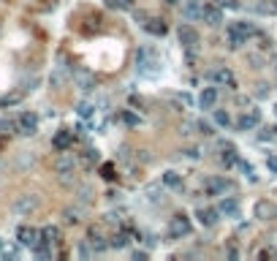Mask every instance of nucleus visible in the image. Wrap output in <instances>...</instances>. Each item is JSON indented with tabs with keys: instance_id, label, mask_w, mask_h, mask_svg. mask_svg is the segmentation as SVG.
Segmentation results:
<instances>
[{
	"instance_id": "f704fd0d",
	"label": "nucleus",
	"mask_w": 277,
	"mask_h": 261,
	"mask_svg": "<svg viewBox=\"0 0 277 261\" xmlns=\"http://www.w3.org/2000/svg\"><path fill=\"white\" fill-rule=\"evenodd\" d=\"M215 3L220 5L223 11H226V8H231V11H236V8H239V0H215Z\"/></svg>"
},
{
	"instance_id": "c9c22d12",
	"label": "nucleus",
	"mask_w": 277,
	"mask_h": 261,
	"mask_svg": "<svg viewBox=\"0 0 277 261\" xmlns=\"http://www.w3.org/2000/svg\"><path fill=\"white\" fill-rule=\"evenodd\" d=\"M196 128H199L201 133H207V136H212V133H215V128H212L209 123H196Z\"/></svg>"
},
{
	"instance_id": "37998d69",
	"label": "nucleus",
	"mask_w": 277,
	"mask_h": 261,
	"mask_svg": "<svg viewBox=\"0 0 277 261\" xmlns=\"http://www.w3.org/2000/svg\"><path fill=\"white\" fill-rule=\"evenodd\" d=\"M134 259H136V261H141V259H147V253H144V251H136V253H134Z\"/></svg>"
},
{
	"instance_id": "ddd939ff",
	"label": "nucleus",
	"mask_w": 277,
	"mask_h": 261,
	"mask_svg": "<svg viewBox=\"0 0 277 261\" xmlns=\"http://www.w3.org/2000/svg\"><path fill=\"white\" fill-rule=\"evenodd\" d=\"M253 215H256L258 220H275L277 218V207L272 204V201H256V207H253Z\"/></svg>"
},
{
	"instance_id": "c03bdc74",
	"label": "nucleus",
	"mask_w": 277,
	"mask_h": 261,
	"mask_svg": "<svg viewBox=\"0 0 277 261\" xmlns=\"http://www.w3.org/2000/svg\"><path fill=\"white\" fill-rule=\"evenodd\" d=\"M163 3H166V5H177L180 0H163Z\"/></svg>"
},
{
	"instance_id": "aec40b11",
	"label": "nucleus",
	"mask_w": 277,
	"mask_h": 261,
	"mask_svg": "<svg viewBox=\"0 0 277 261\" xmlns=\"http://www.w3.org/2000/svg\"><path fill=\"white\" fill-rule=\"evenodd\" d=\"M196 218H199L201 226L209 229V226H215L217 220H220V210H217V207H212V210H199V212H196Z\"/></svg>"
},
{
	"instance_id": "de8ad7c7",
	"label": "nucleus",
	"mask_w": 277,
	"mask_h": 261,
	"mask_svg": "<svg viewBox=\"0 0 277 261\" xmlns=\"http://www.w3.org/2000/svg\"><path fill=\"white\" fill-rule=\"evenodd\" d=\"M275 114H277V109H275Z\"/></svg>"
},
{
	"instance_id": "7c9ffc66",
	"label": "nucleus",
	"mask_w": 277,
	"mask_h": 261,
	"mask_svg": "<svg viewBox=\"0 0 277 261\" xmlns=\"http://www.w3.org/2000/svg\"><path fill=\"white\" fill-rule=\"evenodd\" d=\"M92 112H95V106H92V103H79V106H76V114H79V117H84V120L92 117Z\"/></svg>"
},
{
	"instance_id": "c85d7f7f",
	"label": "nucleus",
	"mask_w": 277,
	"mask_h": 261,
	"mask_svg": "<svg viewBox=\"0 0 277 261\" xmlns=\"http://www.w3.org/2000/svg\"><path fill=\"white\" fill-rule=\"evenodd\" d=\"M106 3V8H112V11H125V8H131V0H103Z\"/></svg>"
},
{
	"instance_id": "39448f33",
	"label": "nucleus",
	"mask_w": 277,
	"mask_h": 261,
	"mask_svg": "<svg viewBox=\"0 0 277 261\" xmlns=\"http://www.w3.org/2000/svg\"><path fill=\"white\" fill-rule=\"evenodd\" d=\"M207 77H209V82H212V85H223V87H231V90H236V87H239V85H236V77L231 74V68H226V66L212 68Z\"/></svg>"
},
{
	"instance_id": "49530a36",
	"label": "nucleus",
	"mask_w": 277,
	"mask_h": 261,
	"mask_svg": "<svg viewBox=\"0 0 277 261\" xmlns=\"http://www.w3.org/2000/svg\"><path fill=\"white\" fill-rule=\"evenodd\" d=\"M275 74H277V66H275Z\"/></svg>"
},
{
	"instance_id": "6ab92c4d",
	"label": "nucleus",
	"mask_w": 277,
	"mask_h": 261,
	"mask_svg": "<svg viewBox=\"0 0 277 261\" xmlns=\"http://www.w3.org/2000/svg\"><path fill=\"white\" fill-rule=\"evenodd\" d=\"M71 142H73V133L68 131V128H63V131L55 133V139H52V147H55L57 153H63V150L71 147Z\"/></svg>"
},
{
	"instance_id": "1a4fd4ad",
	"label": "nucleus",
	"mask_w": 277,
	"mask_h": 261,
	"mask_svg": "<svg viewBox=\"0 0 277 261\" xmlns=\"http://www.w3.org/2000/svg\"><path fill=\"white\" fill-rule=\"evenodd\" d=\"M228 190H234V182H231V179L209 177V179L204 182V193H207V196H223V193H228Z\"/></svg>"
},
{
	"instance_id": "5701e85b",
	"label": "nucleus",
	"mask_w": 277,
	"mask_h": 261,
	"mask_svg": "<svg viewBox=\"0 0 277 261\" xmlns=\"http://www.w3.org/2000/svg\"><path fill=\"white\" fill-rule=\"evenodd\" d=\"M163 185H166V188H171V190H180V188H182V177H180V172L169 169V172L163 174Z\"/></svg>"
},
{
	"instance_id": "c756f323",
	"label": "nucleus",
	"mask_w": 277,
	"mask_h": 261,
	"mask_svg": "<svg viewBox=\"0 0 277 261\" xmlns=\"http://www.w3.org/2000/svg\"><path fill=\"white\" fill-rule=\"evenodd\" d=\"M182 158L199 161V158H201V147H196V144H193V147H185V150H182Z\"/></svg>"
},
{
	"instance_id": "f03ea898",
	"label": "nucleus",
	"mask_w": 277,
	"mask_h": 261,
	"mask_svg": "<svg viewBox=\"0 0 277 261\" xmlns=\"http://www.w3.org/2000/svg\"><path fill=\"white\" fill-rule=\"evenodd\" d=\"M87 242L92 245L95 253H103L106 248H112V242H109V237H106V226H101V223L87 226Z\"/></svg>"
},
{
	"instance_id": "0eeeda50",
	"label": "nucleus",
	"mask_w": 277,
	"mask_h": 261,
	"mask_svg": "<svg viewBox=\"0 0 277 261\" xmlns=\"http://www.w3.org/2000/svg\"><path fill=\"white\" fill-rule=\"evenodd\" d=\"M16 131H19L22 136H33V133L38 131V114L36 112H22L19 117H16Z\"/></svg>"
},
{
	"instance_id": "79ce46f5",
	"label": "nucleus",
	"mask_w": 277,
	"mask_h": 261,
	"mask_svg": "<svg viewBox=\"0 0 277 261\" xmlns=\"http://www.w3.org/2000/svg\"><path fill=\"white\" fill-rule=\"evenodd\" d=\"M193 128H196V125H190V123H185V125H182V133H185V136H188V133H193Z\"/></svg>"
},
{
	"instance_id": "a19ab883",
	"label": "nucleus",
	"mask_w": 277,
	"mask_h": 261,
	"mask_svg": "<svg viewBox=\"0 0 277 261\" xmlns=\"http://www.w3.org/2000/svg\"><path fill=\"white\" fill-rule=\"evenodd\" d=\"M177 98H180V101H185V103H193V98H190L188 92H177Z\"/></svg>"
},
{
	"instance_id": "7ed1b4c3",
	"label": "nucleus",
	"mask_w": 277,
	"mask_h": 261,
	"mask_svg": "<svg viewBox=\"0 0 277 261\" xmlns=\"http://www.w3.org/2000/svg\"><path fill=\"white\" fill-rule=\"evenodd\" d=\"M11 210L16 212V215H30V212L38 210V196L36 193H22L14 199V204H11Z\"/></svg>"
},
{
	"instance_id": "423d86ee",
	"label": "nucleus",
	"mask_w": 277,
	"mask_h": 261,
	"mask_svg": "<svg viewBox=\"0 0 277 261\" xmlns=\"http://www.w3.org/2000/svg\"><path fill=\"white\" fill-rule=\"evenodd\" d=\"M190 231H193V226H190L188 215H174L169 223V240H182V237H188Z\"/></svg>"
},
{
	"instance_id": "6e6552de",
	"label": "nucleus",
	"mask_w": 277,
	"mask_h": 261,
	"mask_svg": "<svg viewBox=\"0 0 277 261\" xmlns=\"http://www.w3.org/2000/svg\"><path fill=\"white\" fill-rule=\"evenodd\" d=\"M16 242H19L22 248H36L38 242H41V231L33 229V226H19V229H16Z\"/></svg>"
},
{
	"instance_id": "72a5a7b5",
	"label": "nucleus",
	"mask_w": 277,
	"mask_h": 261,
	"mask_svg": "<svg viewBox=\"0 0 277 261\" xmlns=\"http://www.w3.org/2000/svg\"><path fill=\"white\" fill-rule=\"evenodd\" d=\"M256 98H258V101H267V98H269V85H256Z\"/></svg>"
},
{
	"instance_id": "9b49d317",
	"label": "nucleus",
	"mask_w": 277,
	"mask_h": 261,
	"mask_svg": "<svg viewBox=\"0 0 277 261\" xmlns=\"http://www.w3.org/2000/svg\"><path fill=\"white\" fill-rule=\"evenodd\" d=\"M73 79H76V87L82 92L95 90V74L87 71V68H76V71H73Z\"/></svg>"
},
{
	"instance_id": "2eb2a0df",
	"label": "nucleus",
	"mask_w": 277,
	"mask_h": 261,
	"mask_svg": "<svg viewBox=\"0 0 277 261\" xmlns=\"http://www.w3.org/2000/svg\"><path fill=\"white\" fill-rule=\"evenodd\" d=\"M182 14H185V19H190V22L204 19V5H201V0H188V3L182 5Z\"/></svg>"
},
{
	"instance_id": "bb28decb",
	"label": "nucleus",
	"mask_w": 277,
	"mask_h": 261,
	"mask_svg": "<svg viewBox=\"0 0 277 261\" xmlns=\"http://www.w3.org/2000/svg\"><path fill=\"white\" fill-rule=\"evenodd\" d=\"M131 245V234H125V231H117V234L112 237V248L114 251H123V248Z\"/></svg>"
},
{
	"instance_id": "ea45409f",
	"label": "nucleus",
	"mask_w": 277,
	"mask_h": 261,
	"mask_svg": "<svg viewBox=\"0 0 277 261\" xmlns=\"http://www.w3.org/2000/svg\"><path fill=\"white\" fill-rule=\"evenodd\" d=\"M267 169L277 174V158H275V155H269V158H267Z\"/></svg>"
},
{
	"instance_id": "a18cd8bd",
	"label": "nucleus",
	"mask_w": 277,
	"mask_h": 261,
	"mask_svg": "<svg viewBox=\"0 0 277 261\" xmlns=\"http://www.w3.org/2000/svg\"><path fill=\"white\" fill-rule=\"evenodd\" d=\"M3 248H5V245H3V240H0V251H3Z\"/></svg>"
},
{
	"instance_id": "f3484780",
	"label": "nucleus",
	"mask_w": 277,
	"mask_h": 261,
	"mask_svg": "<svg viewBox=\"0 0 277 261\" xmlns=\"http://www.w3.org/2000/svg\"><path fill=\"white\" fill-rule=\"evenodd\" d=\"M204 22L209 27H217L223 22V8L217 3H212V5H204Z\"/></svg>"
},
{
	"instance_id": "cd10ccee",
	"label": "nucleus",
	"mask_w": 277,
	"mask_h": 261,
	"mask_svg": "<svg viewBox=\"0 0 277 261\" xmlns=\"http://www.w3.org/2000/svg\"><path fill=\"white\" fill-rule=\"evenodd\" d=\"M123 123H125V125H128V128H138V125H141V123H144V120H141V117H138V114H136V112H131V109H125V112H123Z\"/></svg>"
},
{
	"instance_id": "412c9836",
	"label": "nucleus",
	"mask_w": 277,
	"mask_h": 261,
	"mask_svg": "<svg viewBox=\"0 0 277 261\" xmlns=\"http://www.w3.org/2000/svg\"><path fill=\"white\" fill-rule=\"evenodd\" d=\"M144 30L149 33V36H166V22L163 19H149V22H144Z\"/></svg>"
},
{
	"instance_id": "473e14b6",
	"label": "nucleus",
	"mask_w": 277,
	"mask_h": 261,
	"mask_svg": "<svg viewBox=\"0 0 277 261\" xmlns=\"http://www.w3.org/2000/svg\"><path fill=\"white\" fill-rule=\"evenodd\" d=\"M82 161H84V164H87V166H92V164H98V150H84V155H82Z\"/></svg>"
},
{
	"instance_id": "a211bd4d",
	"label": "nucleus",
	"mask_w": 277,
	"mask_h": 261,
	"mask_svg": "<svg viewBox=\"0 0 277 261\" xmlns=\"http://www.w3.org/2000/svg\"><path fill=\"white\" fill-rule=\"evenodd\" d=\"M82 218H84L82 204H73V207H66V210H63V223H66V226H76V223H82Z\"/></svg>"
},
{
	"instance_id": "e433bc0d",
	"label": "nucleus",
	"mask_w": 277,
	"mask_h": 261,
	"mask_svg": "<svg viewBox=\"0 0 277 261\" xmlns=\"http://www.w3.org/2000/svg\"><path fill=\"white\" fill-rule=\"evenodd\" d=\"M16 253H19L16 248H3V251H0V256H3V259H16Z\"/></svg>"
},
{
	"instance_id": "f8f14e48",
	"label": "nucleus",
	"mask_w": 277,
	"mask_h": 261,
	"mask_svg": "<svg viewBox=\"0 0 277 261\" xmlns=\"http://www.w3.org/2000/svg\"><path fill=\"white\" fill-rule=\"evenodd\" d=\"M73 169H76V161L63 150V153L55 158V174H60V177H63V174H73Z\"/></svg>"
},
{
	"instance_id": "b1692460",
	"label": "nucleus",
	"mask_w": 277,
	"mask_h": 261,
	"mask_svg": "<svg viewBox=\"0 0 277 261\" xmlns=\"http://www.w3.org/2000/svg\"><path fill=\"white\" fill-rule=\"evenodd\" d=\"M76 199H79V204H92V201H95V190H92L90 185H79Z\"/></svg>"
},
{
	"instance_id": "4be33fe9",
	"label": "nucleus",
	"mask_w": 277,
	"mask_h": 261,
	"mask_svg": "<svg viewBox=\"0 0 277 261\" xmlns=\"http://www.w3.org/2000/svg\"><path fill=\"white\" fill-rule=\"evenodd\" d=\"M256 14L275 16L277 14V0H258V3H256Z\"/></svg>"
},
{
	"instance_id": "a878e982",
	"label": "nucleus",
	"mask_w": 277,
	"mask_h": 261,
	"mask_svg": "<svg viewBox=\"0 0 277 261\" xmlns=\"http://www.w3.org/2000/svg\"><path fill=\"white\" fill-rule=\"evenodd\" d=\"M212 120H215V125H220V128H231V114L226 109H212Z\"/></svg>"
},
{
	"instance_id": "58836bf2",
	"label": "nucleus",
	"mask_w": 277,
	"mask_h": 261,
	"mask_svg": "<svg viewBox=\"0 0 277 261\" xmlns=\"http://www.w3.org/2000/svg\"><path fill=\"white\" fill-rule=\"evenodd\" d=\"M101 177L103 179H114V169L112 166H101Z\"/></svg>"
},
{
	"instance_id": "4c0bfd02",
	"label": "nucleus",
	"mask_w": 277,
	"mask_h": 261,
	"mask_svg": "<svg viewBox=\"0 0 277 261\" xmlns=\"http://www.w3.org/2000/svg\"><path fill=\"white\" fill-rule=\"evenodd\" d=\"M226 253H228V259H231V261H234V259H239V248H236L234 242H228V251H226Z\"/></svg>"
},
{
	"instance_id": "9d476101",
	"label": "nucleus",
	"mask_w": 277,
	"mask_h": 261,
	"mask_svg": "<svg viewBox=\"0 0 277 261\" xmlns=\"http://www.w3.org/2000/svg\"><path fill=\"white\" fill-rule=\"evenodd\" d=\"M177 38H180V44L185 49H193V46L199 44V33H196L193 25H188V22H182V25L177 27Z\"/></svg>"
},
{
	"instance_id": "2f4dec72",
	"label": "nucleus",
	"mask_w": 277,
	"mask_h": 261,
	"mask_svg": "<svg viewBox=\"0 0 277 261\" xmlns=\"http://www.w3.org/2000/svg\"><path fill=\"white\" fill-rule=\"evenodd\" d=\"M16 128V120H11V117H3L0 120V133H11Z\"/></svg>"
},
{
	"instance_id": "393cba45",
	"label": "nucleus",
	"mask_w": 277,
	"mask_h": 261,
	"mask_svg": "<svg viewBox=\"0 0 277 261\" xmlns=\"http://www.w3.org/2000/svg\"><path fill=\"white\" fill-rule=\"evenodd\" d=\"M57 240H60V229H57V226H44V229H41V242L55 245Z\"/></svg>"
},
{
	"instance_id": "dca6fc26",
	"label": "nucleus",
	"mask_w": 277,
	"mask_h": 261,
	"mask_svg": "<svg viewBox=\"0 0 277 261\" xmlns=\"http://www.w3.org/2000/svg\"><path fill=\"white\" fill-rule=\"evenodd\" d=\"M217 210H220V215L236 218L239 215V199H236V196H223V199L217 201Z\"/></svg>"
},
{
	"instance_id": "20e7f679",
	"label": "nucleus",
	"mask_w": 277,
	"mask_h": 261,
	"mask_svg": "<svg viewBox=\"0 0 277 261\" xmlns=\"http://www.w3.org/2000/svg\"><path fill=\"white\" fill-rule=\"evenodd\" d=\"M258 123H261V109H245V112L236 117L234 128L236 131H253V128H258Z\"/></svg>"
},
{
	"instance_id": "f257e3e1",
	"label": "nucleus",
	"mask_w": 277,
	"mask_h": 261,
	"mask_svg": "<svg viewBox=\"0 0 277 261\" xmlns=\"http://www.w3.org/2000/svg\"><path fill=\"white\" fill-rule=\"evenodd\" d=\"M256 36H258L256 25L247 22V19H239V22H234V25L228 27V44H231V49H239L247 38H256Z\"/></svg>"
},
{
	"instance_id": "4468645a",
	"label": "nucleus",
	"mask_w": 277,
	"mask_h": 261,
	"mask_svg": "<svg viewBox=\"0 0 277 261\" xmlns=\"http://www.w3.org/2000/svg\"><path fill=\"white\" fill-rule=\"evenodd\" d=\"M215 103H217V85L204 87V90H201V95H199V106L207 109V112H212V109H215Z\"/></svg>"
}]
</instances>
